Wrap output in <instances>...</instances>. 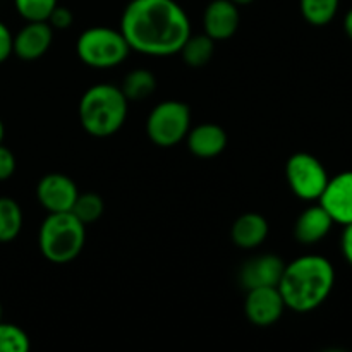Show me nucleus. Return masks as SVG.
Listing matches in <instances>:
<instances>
[{
  "label": "nucleus",
  "instance_id": "nucleus-1",
  "mask_svg": "<svg viewBox=\"0 0 352 352\" xmlns=\"http://www.w3.org/2000/svg\"><path fill=\"white\" fill-rule=\"evenodd\" d=\"M120 31L131 50L170 57L191 34V21L175 0H131L120 16Z\"/></svg>",
  "mask_w": 352,
  "mask_h": 352
},
{
  "label": "nucleus",
  "instance_id": "nucleus-2",
  "mask_svg": "<svg viewBox=\"0 0 352 352\" xmlns=\"http://www.w3.org/2000/svg\"><path fill=\"white\" fill-rule=\"evenodd\" d=\"M333 284V265L320 254H306L285 265L277 289L285 308L296 313H309L327 301Z\"/></svg>",
  "mask_w": 352,
  "mask_h": 352
},
{
  "label": "nucleus",
  "instance_id": "nucleus-3",
  "mask_svg": "<svg viewBox=\"0 0 352 352\" xmlns=\"http://www.w3.org/2000/svg\"><path fill=\"white\" fill-rule=\"evenodd\" d=\"M129 100L119 86L93 85L79 100V122L93 138H109L124 126Z\"/></svg>",
  "mask_w": 352,
  "mask_h": 352
},
{
  "label": "nucleus",
  "instance_id": "nucleus-4",
  "mask_svg": "<svg viewBox=\"0 0 352 352\" xmlns=\"http://www.w3.org/2000/svg\"><path fill=\"white\" fill-rule=\"evenodd\" d=\"M85 223L72 212L48 213L38 234L41 254L55 265L74 261L85 248Z\"/></svg>",
  "mask_w": 352,
  "mask_h": 352
},
{
  "label": "nucleus",
  "instance_id": "nucleus-5",
  "mask_svg": "<svg viewBox=\"0 0 352 352\" xmlns=\"http://www.w3.org/2000/svg\"><path fill=\"white\" fill-rule=\"evenodd\" d=\"M76 52L88 67L112 69L126 60L131 47L120 30L95 26L82 31L76 43Z\"/></svg>",
  "mask_w": 352,
  "mask_h": 352
},
{
  "label": "nucleus",
  "instance_id": "nucleus-6",
  "mask_svg": "<svg viewBox=\"0 0 352 352\" xmlns=\"http://www.w3.org/2000/svg\"><path fill=\"white\" fill-rule=\"evenodd\" d=\"M191 129L189 105L177 100H165L150 112L146 134L157 146L170 148L181 143Z\"/></svg>",
  "mask_w": 352,
  "mask_h": 352
},
{
  "label": "nucleus",
  "instance_id": "nucleus-7",
  "mask_svg": "<svg viewBox=\"0 0 352 352\" xmlns=\"http://www.w3.org/2000/svg\"><path fill=\"white\" fill-rule=\"evenodd\" d=\"M285 179L298 198L311 201L322 196L330 177L318 158L301 151L292 155L285 164Z\"/></svg>",
  "mask_w": 352,
  "mask_h": 352
},
{
  "label": "nucleus",
  "instance_id": "nucleus-8",
  "mask_svg": "<svg viewBox=\"0 0 352 352\" xmlns=\"http://www.w3.org/2000/svg\"><path fill=\"white\" fill-rule=\"evenodd\" d=\"M78 195L79 191L76 182L58 172L43 175L36 186L38 201L48 213L71 212Z\"/></svg>",
  "mask_w": 352,
  "mask_h": 352
},
{
  "label": "nucleus",
  "instance_id": "nucleus-9",
  "mask_svg": "<svg viewBox=\"0 0 352 352\" xmlns=\"http://www.w3.org/2000/svg\"><path fill=\"white\" fill-rule=\"evenodd\" d=\"M284 311L285 302L277 287H256L248 291L244 313L254 327L275 325Z\"/></svg>",
  "mask_w": 352,
  "mask_h": 352
},
{
  "label": "nucleus",
  "instance_id": "nucleus-10",
  "mask_svg": "<svg viewBox=\"0 0 352 352\" xmlns=\"http://www.w3.org/2000/svg\"><path fill=\"white\" fill-rule=\"evenodd\" d=\"M318 199L332 217L333 223H352V170L340 172L333 179H329Z\"/></svg>",
  "mask_w": 352,
  "mask_h": 352
},
{
  "label": "nucleus",
  "instance_id": "nucleus-11",
  "mask_svg": "<svg viewBox=\"0 0 352 352\" xmlns=\"http://www.w3.org/2000/svg\"><path fill=\"white\" fill-rule=\"evenodd\" d=\"M285 263L277 254H261L251 258L241 267L239 282L246 291L256 287H277Z\"/></svg>",
  "mask_w": 352,
  "mask_h": 352
},
{
  "label": "nucleus",
  "instance_id": "nucleus-12",
  "mask_svg": "<svg viewBox=\"0 0 352 352\" xmlns=\"http://www.w3.org/2000/svg\"><path fill=\"white\" fill-rule=\"evenodd\" d=\"M54 41V28L47 21H33L14 34L12 54L23 60H36L43 57Z\"/></svg>",
  "mask_w": 352,
  "mask_h": 352
},
{
  "label": "nucleus",
  "instance_id": "nucleus-13",
  "mask_svg": "<svg viewBox=\"0 0 352 352\" xmlns=\"http://www.w3.org/2000/svg\"><path fill=\"white\" fill-rule=\"evenodd\" d=\"M239 9L230 0H212L203 14L205 33L215 41H226L236 34L239 28Z\"/></svg>",
  "mask_w": 352,
  "mask_h": 352
},
{
  "label": "nucleus",
  "instance_id": "nucleus-14",
  "mask_svg": "<svg viewBox=\"0 0 352 352\" xmlns=\"http://www.w3.org/2000/svg\"><path fill=\"white\" fill-rule=\"evenodd\" d=\"M188 148L195 157L198 158H213L219 157L227 146V133L220 126L212 122L199 124V126L189 129Z\"/></svg>",
  "mask_w": 352,
  "mask_h": 352
},
{
  "label": "nucleus",
  "instance_id": "nucleus-15",
  "mask_svg": "<svg viewBox=\"0 0 352 352\" xmlns=\"http://www.w3.org/2000/svg\"><path fill=\"white\" fill-rule=\"evenodd\" d=\"M333 226L332 217L327 213L322 205H315L306 208L298 217L294 226V236L301 244H316L327 237Z\"/></svg>",
  "mask_w": 352,
  "mask_h": 352
},
{
  "label": "nucleus",
  "instance_id": "nucleus-16",
  "mask_svg": "<svg viewBox=\"0 0 352 352\" xmlns=\"http://www.w3.org/2000/svg\"><path fill=\"white\" fill-rule=\"evenodd\" d=\"M234 244L241 250H254L261 246L268 237V222L260 213H244L234 222L230 229Z\"/></svg>",
  "mask_w": 352,
  "mask_h": 352
},
{
  "label": "nucleus",
  "instance_id": "nucleus-17",
  "mask_svg": "<svg viewBox=\"0 0 352 352\" xmlns=\"http://www.w3.org/2000/svg\"><path fill=\"white\" fill-rule=\"evenodd\" d=\"M213 52H215V40H212L206 33H201L189 34V38L184 41L179 54H181L186 65L199 69L205 67L212 60Z\"/></svg>",
  "mask_w": 352,
  "mask_h": 352
},
{
  "label": "nucleus",
  "instance_id": "nucleus-18",
  "mask_svg": "<svg viewBox=\"0 0 352 352\" xmlns=\"http://www.w3.org/2000/svg\"><path fill=\"white\" fill-rule=\"evenodd\" d=\"M126 98L134 100V102H141V100L148 98L157 89V78L148 69H134L129 74L124 78L122 86H120Z\"/></svg>",
  "mask_w": 352,
  "mask_h": 352
},
{
  "label": "nucleus",
  "instance_id": "nucleus-19",
  "mask_svg": "<svg viewBox=\"0 0 352 352\" xmlns=\"http://www.w3.org/2000/svg\"><path fill=\"white\" fill-rule=\"evenodd\" d=\"M23 229V210L12 198H0V243H10Z\"/></svg>",
  "mask_w": 352,
  "mask_h": 352
},
{
  "label": "nucleus",
  "instance_id": "nucleus-20",
  "mask_svg": "<svg viewBox=\"0 0 352 352\" xmlns=\"http://www.w3.org/2000/svg\"><path fill=\"white\" fill-rule=\"evenodd\" d=\"M340 0H299L301 14L313 26H325L336 17Z\"/></svg>",
  "mask_w": 352,
  "mask_h": 352
},
{
  "label": "nucleus",
  "instance_id": "nucleus-21",
  "mask_svg": "<svg viewBox=\"0 0 352 352\" xmlns=\"http://www.w3.org/2000/svg\"><path fill=\"white\" fill-rule=\"evenodd\" d=\"M103 210H105V203H103L102 196L96 192H82V195H78L71 212L85 226H88V223L96 222L103 215Z\"/></svg>",
  "mask_w": 352,
  "mask_h": 352
},
{
  "label": "nucleus",
  "instance_id": "nucleus-22",
  "mask_svg": "<svg viewBox=\"0 0 352 352\" xmlns=\"http://www.w3.org/2000/svg\"><path fill=\"white\" fill-rule=\"evenodd\" d=\"M30 347V337L23 329L0 322V352H26Z\"/></svg>",
  "mask_w": 352,
  "mask_h": 352
},
{
  "label": "nucleus",
  "instance_id": "nucleus-23",
  "mask_svg": "<svg viewBox=\"0 0 352 352\" xmlns=\"http://www.w3.org/2000/svg\"><path fill=\"white\" fill-rule=\"evenodd\" d=\"M16 10L28 23L47 21L52 10L58 6V0H14Z\"/></svg>",
  "mask_w": 352,
  "mask_h": 352
},
{
  "label": "nucleus",
  "instance_id": "nucleus-24",
  "mask_svg": "<svg viewBox=\"0 0 352 352\" xmlns=\"http://www.w3.org/2000/svg\"><path fill=\"white\" fill-rule=\"evenodd\" d=\"M72 21H74V16H72L71 9L57 6L54 10H52L50 16H48L47 23L50 24L54 30H67V28L72 24Z\"/></svg>",
  "mask_w": 352,
  "mask_h": 352
},
{
  "label": "nucleus",
  "instance_id": "nucleus-25",
  "mask_svg": "<svg viewBox=\"0 0 352 352\" xmlns=\"http://www.w3.org/2000/svg\"><path fill=\"white\" fill-rule=\"evenodd\" d=\"M16 172V157L9 148L0 143V181H7Z\"/></svg>",
  "mask_w": 352,
  "mask_h": 352
},
{
  "label": "nucleus",
  "instance_id": "nucleus-26",
  "mask_svg": "<svg viewBox=\"0 0 352 352\" xmlns=\"http://www.w3.org/2000/svg\"><path fill=\"white\" fill-rule=\"evenodd\" d=\"M12 41L14 34L10 33L9 28L0 21V64L6 62L7 58L10 57V54H12Z\"/></svg>",
  "mask_w": 352,
  "mask_h": 352
},
{
  "label": "nucleus",
  "instance_id": "nucleus-27",
  "mask_svg": "<svg viewBox=\"0 0 352 352\" xmlns=\"http://www.w3.org/2000/svg\"><path fill=\"white\" fill-rule=\"evenodd\" d=\"M344 227L346 229H344L342 239H340V248H342L344 258H346L347 263L352 267V223H347Z\"/></svg>",
  "mask_w": 352,
  "mask_h": 352
},
{
  "label": "nucleus",
  "instance_id": "nucleus-28",
  "mask_svg": "<svg viewBox=\"0 0 352 352\" xmlns=\"http://www.w3.org/2000/svg\"><path fill=\"white\" fill-rule=\"evenodd\" d=\"M344 30H346L347 36L352 40V9L346 14V19H344Z\"/></svg>",
  "mask_w": 352,
  "mask_h": 352
},
{
  "label": "nucleus",
  "instance_id": "nucleus-29",
  "mask_svg": "<svg viewBox=\"0 0 352 352\" xmlns=\"http://www.w3.org/2000/svg\"><path fill=\"white\" fill-rule=\"evenodd\" d=\"M230 2H234L237 7H239V6H248V3L254 2V0H230Z\"/></svg>",
  "mask_w": 352,
  "mask_h": 352
},
{
  "label": "nucleus",
  "instance_id": "nucleus-30",
  "mask_svg": "<svg viewBox=\"0 0 352 352\" xmlns=\"http://www.w3.org/2000/svg\"><path fill=\"white\" fill-rule=\"evenodd\" d=\"M3 134H6V127H3L2 119H0V143H2V141H3Z\"/></svg>",
  "mask_w": 352,
  "mask_h": 352
},
{
  "label": "nucleus",
  "instance_id": "nucleus-31",
  "mask_svg": "<svg viewBox=\"0 0 352 352\" xmlns=\"http://www.w3.org/2000/svg\"><path fill=\"white\" fill-rule=\"evenodd\" d=\"M0 322H2V305H0Z\"/></svg>",
  "mask_w": 352,
  "mask_h": 352
}]
</instances>
